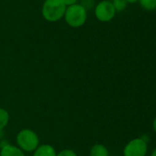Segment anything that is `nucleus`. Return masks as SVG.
<instances>
[{
	"label": "nucleus",
	"instance_id": "1",
	"mask_svg": "<svg viewBox=\"0 0 156 156\" xmlns=\"http://www.w3.org/2000/svg\"><path fill=\"white\" fill-rule=\"evenodd\" d=\"M65 10L66 5L62 0H45L42 5L41 14L45 20L56 22L64 16Z\"/></svg>",
	"mask_w": 156,
	"mask_h": 156
},
{
	"label": "nucleus",
	"instance_id": "2",
	"mask_svg": "<svg viewBox=\"0 0 156 156\" xmlns=\"http://www.w3.org/2000/svg\"><path fill=\"white\" fill-rule=\"evenodd\" d=\"M63 16L70 27H79L86 23L87 11L80 4H74L66 7Z\"/></svg>",
	"mask_w": 156,
	"mask_h": 156
},
{
	"label": "nucleus",
	"instance_id": "3",
	"mask_svg": "<svg viewBox=\"0 0 156 156\" xmlns=\"http://www.w3.org/2000/svg\"><path fill=\"white\" fill-rule=\"evenodd\" d=\"M17 144L23 152H34L40 144L38 134L29 129L21 130L17 135Z\"/></svg>",
	"mask_w": 156,
	"mask_h": 156
},
{
	"label": "nucleus",
	"instance_id": "4",
	"mask_svg": "<svg viewBox=\"0 0 156 156\" xmlns=\"http://www.w3.org/2000/svg\"><path fill=\"white\" fill-rule=\"evenodd\" d=\"M148 143L142 137L131 140L123 149V156H146Z\"/></svg>",
	"mask_w": 156,
	"mask_h": 156
},
{
	"label": "nucleus",
	"instance_id": "5",
	"mask_svg": "<svg viewBox=\"0 0 156 156\" xmlns=\"http://www.w3.org/2000/svg\"><path fill=\"white\" fill-rule=\"evenodd\" d=\"M95 15L96 17L101 22L111 21L116 15V10L112 5V2L108 0L99 2L95 7Z\"/></svg>",
	"mask_w": 156,
	"mask_h": 156
},
{
	"label": "nucleus",
	"instance_id": "6",
	"mask_svg": "<svg viewBox=\"0 0 156 156\" xmlns=\"http://www.w3.org/2000/svg\"><path fill=\"white\" fill-rule=\"evenodd\" d=\"M0 156H25L24 152L17 146L6 144L1 147Z\"/></svg>",
	"mask_w": 156,
	"mask_h": 156
},
{
	"label": "nucleus",
	"instance_id": "7",
	"mask_svg": "<svg viewBox=\"0 0 156 156\" xmlns=\"http://www.w3.org/2000/svg\"><path fill=\"white\" fill-rule=\"evenodd\" d=\"M33 156H56V152L51 145L43 144L38 146V148L34 151Z\"/></svg>",
	"mask_w": 156,
	"mask_h": 156
},
{
	"label": "nucleus",
	"instance_id": "8",
	"mask_svg": "<svg viewBox=\"0 0 156 156\" xmlns=\"http://www.w3.org/2000/svg\"><path fill=\"white\" fill-rule=\"evenodd\" d=\"M90 156H109L108 148L103 144H95L90 149Z\"/></svg>",
	"mask_w": 156,
	"mask_h": 156
},
{
	"label": "nucleus",
	"instance_id": "9",
	"mask_svg": "<svg viewBox=\"0 0 156 156\" xmlns=\"http://www.w3.org/2000/svg\"><path fill=\"white\" fill-rule=\"evenodd\" d=\"M9 122V113L6 110L0 108V131H2Z\"/></svg>",
	"mask_w": 156,
	"mask_h": 156
},
{
	"label": "nucleus",
	"instance_id": "10",
	"mask_svg": "<svg viewBox=\"0 0 156 156\" xmlns=\"http://www.w3.org/2000/svg\"><path fill=\"white\" fill-rule=\"evenodd\" d=\"M142 8L147 11H154L156 9V0H139Z\"/></svg>",
	"mask_w": 156,
	"mask_h": 156
},
{
	"label": "nucleus",
	"instance_id": "11",
	"mask_svg": "<svg viewBox=\"0 0 156 156\" xmlns=\"http://www.w3.org/2000/svg\"><path fill=\"white\" fill-rule=\"evenodd\" d=\"M112 5L116 10V12H120L126 9L128 3L126 2V0H112Z\"/></svg>",
	"mask_w": 156,
	"mask_h": 156
},
{
	"label": "nucleus",
	"instance_id": "12",
	"mask_svg": "<svg viewBox=\"0 0 156 156\" xmlns=\"http://www.w3.org/2000/svg\"><path fill=\"white\" fill-rule=\"evenodd\" d=\"M80 5L87 11L89 9H92L95 6V2L94 0H82Z\"/></svg>",
	"mask_w": 156,
	"mask_h": 156
},
{
	"label": "nucleus",
	"instance_id": "13",
	"mask_svg": "<svg viewBox=\"0 0 156 156\" xmlns=\"http://www.w3.org/2000/svg\"><path fill=\"white\" fill-rule=\"evenodd\" d=\"M56 156H77V154L70 149H64L61 151L59 154H56Z\"/></svg>",
	"mask_w": 156,
	"mask_h": 156
},
{
	"label": "nucleus",
	"instance_id": "14",
	"mask_svg": "<svg viewBox=\"0 0 156 156\" xmlns=\"http://www.w3.org/2000/svg\"><path fill=\"white\" fill-rule=\"evenodd\" d=\"M62 1L66 5V7L69 6V5H72L76 4V2H77V0H62Z\"/></svg>",
	"mask_w": 156,
	"mask_h": 156
},
{
	"label": "nucleus",
	"instance_id": "15",
	"mask_svg": "<svg viewBox=\"0 0 156 156\" xmlns=\"http://www.w3.org/2000/svg\"><path fill=\"white\" fill-rule=\"evenodd\" d=\"M153 129H154V133H156V117H155V118H154V122H153Z\"/></svg>",
	"mask_w": 156,
	"mask_h": 156
},
{
	"label": "nucleus",
	"instance_id": "16",
	"mask_svg": "<svg viewBox=\"0 0 156 156\" xmlns=\"http://www.w3.org/2000/svg\"><path fill=\"white\" fill-rule=\"evenodd\" d=\"M139 0H126V2L128 3V4H135V3H137Z\"/></svg>",
	"mask_w": 156,
	"mask_h": 156
},
{
	"label": "nucleus",
	"instance_id": "17",
	"mask_svg": "<svg viewBox=\"0 0 156 156\" xmlns=\"http://www.w3.org/2000/svg\"><path fill=\"white\" fill-rule=\"evenodd\" d=\"M151 156H156V148L154 150V151H153V153H152Z\"/></svg>",
	"mask_w": 156,
	"mask_h": 156
},
{
	"label": "nucleus",
	"instance_id": "18",
	"mask_svg": "<svg viewBox=\"0 0 156 156\" xmlns=\"http://www.w3.org/2000/svg\"><path fill=\"white\" fill-rule=\"evenodd\" d=\"M108 1H112V0H108Z\"/></svg>",
	"mask_w": 156,
	"mask_h": 156
}]
</instances>
